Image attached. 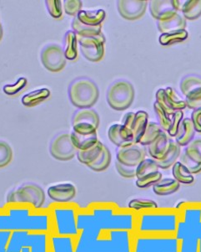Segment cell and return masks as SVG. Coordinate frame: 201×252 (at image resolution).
Masks as SVG:
<instances>
[{
  "instance_id": "1",
  "label": "cell",
  "mask_w": 201,
  "mask_h": 252,
  "mask_svg": "<svg viewBox=\"0 0 201 252\" xmlns=\"http://www.w3.org/2000/svg\"><path fill=\"white\" fill-rule=\"evenodd\" d=\"M75 252H133L135 233L114 230L101 224L89 210H78Z\"/></svg>"
},
{
  "instance_id": "2",
  "label": "cell",
  "mask_w": 201,
  "mask_h": 252,
  "mask_svg": "<svg viewBox=\"0 0 201 252\" xmlns=\"http://www.w3.org/2000/svg\"><path fill=\"white\" fill-rule=\"evenodd\" d=\"M179 220V210L157 209L136 215L135 234L151 236H175Z\"/></svg>"
},
{
  "instance_id": "3",
  "label": "cell",
  "mask_w": 201,
  "mask_h": 252,
  "mask_svg": "<svg viewBox=\"0 0 201 252\" xmlns=\"http://www.w3.org/2000/svg\"><path fill=\"white\" fill-rule=\"evenodd\" d=\"M179 210V224L175 235L179 241V252H199L201 203L184 201Z\"/></svg>"
},
{
  "instance_id": "4",
  "label": "cell",
  "mask_w": 201,
  "mask_h": 252,
  "mask_svg": "<svg viewBox=\"0 0 201 252\" xmlns=\"http://www.w3.org/2000/svg\"><path fill=\"white\" fill-rule=\"evenodd\" d=\"M68 94L74 106L82 108L93 107L100 96V91L95 81L87 77H78L70 83Z\"/></svg>"
},
{
  "instance_id": "5",
  "label": "cell",
  "mask_w": 201,
  "mask_h": 252,
  "mask_svg": "<svg viewBox=\"0 0 201 252\" xmlns=\"http://www.w3.org/2000/svg\"><path fill=\"white\" fill-rule=\"evenodd\" d=\"M176 236H151L135 234L133 252H179Z\"/></svg>"
},
{
  "instance_id": "6",
  "label": "cell",
  "mask_w": 201,
  "mask_h": 252,
  "mask_svg": "<svg viewBox=\"0 0 201 252\" xmlns=\"http://www.w3.org/2000/svg\"><path fill=\"white\" fill-rule=\"evenodd\" d=\"M53 224L56 235L77 239L79 231L77 227L78 209L75 205L56 208L53 210Z\"/></svg>"
},
{
  "instance_id": "7",
  "label": "cell",
  "mask_w": 201,
  "mask_h": 252,
  "mask_svg": "<svg viewBox=\"0 0 201 252\" xmlns=\"http://www.w3.org/2000/svg\"><path fill=\"white\" fill-rule=\"evenodd\" d=\"M109 107L116 111H125L131 106L134 99V88L129 81L117 80L109 86L106 94Z\"/></svg>"
},
{
  "instance_id": "8",
  "label": "cell",
  "mask_w": 201,
  "mask_h": 252,
  "mask_svg": "<svg viewBox=\"0 0 201 252\" xmlns=\"http://www.w3.org/2000/svg\"><path fill=\"white\" fill-rule=\"evenodd\" d=\"M7 202L9 204L26 203L35 209H40L45 204V191L36 184L26 183L12 190L7 196Z\"/></svg>"
},
{
  "instance_id": "9",
  "label": "cell",
  "mask_w": 201,
  "mask_h": 252,
  "mask_svg": "<svg viewBox=\"0 0 201 252\" xmlns=\"http://www.w3.org/2000/svg\"><path fill=\"white\" fill-rule=\"evenodd\" d=\"M80 51L85 59L92 62H98L103 58L104 54L105 39L103 34L96 36L83 37L77 35Z\"/></svg>"
},
{
  "instance_id": "10",
  "label": "cell",
  "mask_w": 201,
  "mask_h": 252,
  "mask_svg": "<svg viewBox=\"0 0 201 252\" xmlns=\"http://www.w3.org/2000/svg\"><path fill=\"white\" fill-rule=\"evenodd\" d=\"M78 149L74 146L70 133L63 132L53 138L50 146L51 156L59 161H69L77 154Z\"/></svg>"
},
{
  "instance_id": "11",
  "label": "cell",
  "mask_w": 201,
  "mask_h": 252,
  "mask_svg": "<svg viewBox=\"0 0 201 252\" xmlns=\"http://www.w3.org/2000/svg\"><path fill=\"white\" fill-rule=\"evenodd\" d=\"M96 130L95 126L90 124H79L73 126V132L70 133V136L78 151L90 149L98 142Z\"/></svg>"
},
{
  "instance_id": "12",
  "label": "cell",
  "mask_w": 201,
  "mask_h": 252,
  "mask_svg": "<svg viewBox=\"0 0 201 252\" xmlns=\"http://www.w3.org/2000/svg\"><path fill=\"white\" fill-rule=\"evenodd\" d=\"M66 58L63 48L56 44L46 45L41 52V62L45 68L51 72H58L64 69Z\"/></svg>"
},
{
  "instance_id": "13",
  "label": "cell",
  "mask_w": 201,
  "mask_h": 252,
  "mask_svg": "<svg viewBox=\"0 0 201 252\" xmlns=\"http://www.w3.org/2000/svg\"><path fill=\"white\" fill-rule=\"evenodd\" d=\"M146 158V149L140 143H132L120 147L116 151V160L125 165L137 167Z\"/></svg>"
},
{
  "instance_id": "14",
  "label": "cell",
  "mask_w": 201,
  "mask_h": 252,
  "mask_svg": "<svg viewBox=\"0 0 201 252\" xmlns=\"http://www.w3.org/2000/svg\"><path fill=\"white\" fill-rule=\"evenodd\" d=\"M181 155V154H180ZM182 164H184L192 174L201 172V138L193 139L184 150L180 157Z\"/></svg>"
},
{
  "instance_id": "15",
  "label": "cell",
  "mask_w": 201,
  "mask_h": 252,
  "mask_svg": "<svg viewBox=\"0 0 201 252\" xmlns=\"http://www.w3.org/2000/svg\"><path fill=\"white\" fill-rule=\"evenodd\" d=\"M156 102L168 113L182 111L186 107V102L171 87L159 89L156 93Z\"/></svg>"
},
{
  "instance_id": "16",
  "label": "cell",
  "mask_w": 201,
  "mask_h": 252,
  "mask_svg": "<svg viewBox=\"0 0 201 252\" xmlns=\"http://www.w3.org/2000/svg\"><path fill=\"white\" fill-rule=\"evenodd\" d=\"M148 114L145 111L128 112L124 119V126L133 135L134 143H139L148 124Z\"/></svg>"
},
{
  "instance_id": "17",
  "label": "cell",
  "mask_w": 201,
  "mask_h": 252,
  "mask_svg": "<svg viewBox=\"0 0 201 252\" xmlns=\"http://www.w3.org/2000/svg\"><path fill=\"white\" fill-rule=\"evenodd\" d=\"M182 2L176 0H164V1H151L150 11L154 19L157 20H164L172 16L181 10Z\"/></svg>"
},
{
  "instance_id": "18",
  "label": "cell",
  "mask_w": 201,
  "mask_h": 252,
  "mask_svg": "<svg viewBox=\"0 0 201 252\" xmlns=\"http://www.w3.org/2000/svg\"><path fill=\"white\" fill-rule=\"evenodd\" d=\"M148 5L146 0L118 1L117 7L120 15L128 20H135L142 17Z\"/></svg>"
},
{
  "instance_id": "19",
  "label": "cell",
  "mask_w": 201,
  "mask_h": 252,
  "mask_svg": "<svg viewBox=\"0 0 201 252\" xmlns=\"http://www.w3.org/2000/svg\"><path fill=\"white\" fill-rule=\"evenodd\" d=\"M75 186L70 183H63L52 185L48 188L47 194L50 199L59 204H66L72 201L76 196Z\"/></svg>"
},
{
  "instance_id": "20",
  "label": "cell",
  "mask_w": 201,
  "mask_h": 252,
  "mask_svg": "<svg viewBox=\"0 0 201 252\" xmlns=\"http://www.w3.org/2000/svg\"><path fill=\"white\" fill-rule=\"evenodd\" d=\"M171 138L165 131H163L152 143L148 146L149 154L155 161H161L165 158L171 149Z\"/></svg>"
},
{
  "instance_id": "21",
  "label": "cell",
  "mask_w": 201,
  "mask_h": 252,
  "mask_svg": "<svg viewBox=\"0 0 201 252\" xmlns=\"http://www.w3.org/2000/svg\"><path fill=\"white\" fill-rule=\"evenodd\" d=\"M157 26L159 32H161L162 34H169L172 32L185 30L186 20L182 14L176 13L166 19L158 20Z\"/></svg>"
},
{
  "instance_id": "22",
  "label": "cell",
  "mask_w": 201,
  "mask_h": 252,
  "mask_svg": "<svg viewBox=\"0 0 201 252\" xmlns=\"http://www.w3.org/2000/svg\"><path fill=\"white\" fill-rule=\"evenodd\" d=\"M108 136L109 140L117 146L118 148L134 143L131 132L124 125L120 124L112 125L109 127Z\"/></svg>"
},
{
  "instance_id": "23",
  "label": "cell",
  "mask_w": 201,
  "mask_h": 252,
  "mask_svg": "<svg viewBox=\"0 0 201 252\" xmlns=\"http://www.w3.org/2000/svg\"><path fill=\"white\" fill-rule=\"evenodd\" d=\"M196 130L190 118H183L179 125L178 132L176 134V142L180 147L187 146L194 139Z\"/></svg>"
},
{
  "instance_id": "24",
  "label": "cell",
  "mask_w": 201,
  "mask_h": 252,
  "mask_svg": "<svg viewBox=\"0 0 201 252\" xmlns=\"http://www.w3.org/2000/svg\"><path fill=\"white\" fill-rule=\"evenodd\" d=\"M90 124L97 129L100 125V116L96 111L91 108H82L76 111L72 119L73 126L76 124Z\"/></svg>"
},
{
  "instance_id": "25",
  "label": "cell",
  "mask_w": 201,
  "mask_h": 252,
  "mask_svg": "<svg viewBox=\"0 0 201 252\" xmlns=\"http://www.w3.org/2000/svg\"><path fill=\"white\" fill-rule=\"evenodd\" d=\"M179 187L180 184L174 178L161 179L159 182L152 186L154 193L159 196H166L176 193L179 190Z\"/></svg>"
},
{
  "instance_id": "26",
  "label": "cell",
  "mask_w": 201,
  "mask_h": 252,
  "mask_svg": "<svg viewBox=\"0 0 201 252\" xmlns=\"http://www.w3.org/2000/svg\"><path fill=\"white\" fill-rule=\"evenodd\" d=\"M76 239L54 235L51 237L52 252H75Z\"/></svg>"
},
{
  "instance_id": "27",
  "label": "cell",
  "mask_w": 201,
  "mask_h": 252,
  "mask_svg": "<svg viewBox=\"0 0 201 252\" xmlns=\"http://www.w3.org/2000/svg\"><path fill=\"white\" fill-rule=\"evenodd\" d=\"M103 146L104 145L103 143L98 141L90 149L84 150V151L78 150L76 154L78 161L85 164L87 167L92 164L96 160L98 159L100 157L101 153L103 151Z\"/></svg>"
},
{
  "instance_id": "28",
  "label": "cell",
  "mask_w": 201,
  "mask_h": 252,
  "mask_svg": "<svg viewBox=\"0 0 201 252\" xmlns=\"http://www.w3.org/2000/svg\"><path fill=\"white\" fill-rule=\"evenodd\" d=\"M77 19L84 25L97 26L101 25L105 18V11L103 9L98 10H81L77 14Z\"/></svg>"
},
{
  "instance_id": "29",
  "label": "cell",
  "mask_w": 201,
  "mask_h": 252,
  "mask_svg": "<svg viewBox=\"0 0 201 252\" xmlns=\"http://www.w3.org/2000/svg\"><path fill=\"white\" fill-rule=\"evenodd\" d=\"M77 35L74 31H67L64 37V56L66 60L73 61L75 60L78 55L77 52Z\"/></svg>"
},
{
  "instance_id": "30",
  "label": "cell",
  "mask_w": 201,
  "mask_h": 252,
  "mask_svg": "<svg viewBox=\"0 0 201 252\" xmlns=\"http://www.w3.org/2000/svg\"><path fill=\"white\" fill-rule=\"evenodd\" d=\"M50 95V91L47 88H41L33 91L22 97V103L25 107H34L42 102Z\"/></svg>"
},
{
  "instance_id": "31",
  "label": "cell",
  "mask_w": 201,
  "mask_h": 252,
  "mask_svg": "<svg viewBox=\"0 0 201 252\" xmlns=\"http://www.w3.org/2000/svg\"><path fill=\"white\" fill-rule=\"evenodd\" d=\"M72 28H73L74 32L75 33L76 35L78 36L89 37L96 36L99 34H102V26H90L84 25L83 23L80 22L75 17L73 22H72Z\"/></svg>"
},
{
  "instance_id": "32",
  "label": "cell",
  "mask_w": 201,
  "mask_h": 252,
  "mask_svg": "<svg viewBox=\"0 0 201 252\" xmlns=\"http://www.w3.org/2000/svg\"><path fill=\"white\" fill-rule=\"evenodd\" d=\"M172 174H173L174 179L177 180L179 184L191 185L195 182L194 174H191L189 171V169L184 164H182L179 161H177L172 166Z\"/></svg>"
},
{
  "instance_id": "33",
  "label": "cell",
  "mask_w": 201,
  "mask_h": 252,
  "mask_svg": "<svg viewBox=\"0 0 201 252\" xmlns=\"http://www.w3.org/2000/svg\"><path fill=\"white\" fill-rule=\"evenodd\" d=\"M159 206L157 202L152 199L135 198L129 200L127 205V209L134 211L135 213H140L147 210H154L159 209Z\"/></svg>"
},
{
  "instance_id": "34",
  "label": "cell",
  "mask_w": 201,
  "mask_h": 252,
  "mask_svg": "<svg viewBox=\"0 0 201 252\" xmlns=\"http://www.w3.org/2000/svg\"><path fill=\"white\" fill-rule=\"evenodd\" d=\"M180 154H181L180 146L176 143V141L171 139L170 151H169L164 159L161 160V161H156L157 164L159 166V168H163V169L170 168L177 162V159L179 158Z\"/></svg>"
},
{
  "instance_id": "35",
  "label": "cell",
  "mask_w": 201,
  "mask_h": 252,
  "mask_svg": "<svg viewBox=\"0 0 201 252\" xmlns=\"http://www.w3.org/2000/svg\"><path fill=\"white\" fill-rule=\"evenodd\" d=\"M159 171V168L156 161L153 158H146L136 167L135 178L141 180L143 178L151 176Z\"/></svg>"
},
{
  "instance_id": "36",
  "label": "cell",
  "mask_w": 201,
  "mask_h": 252,
  "mask_svg": "<svg viewBox=\"0 0 201 252\" xmlns=\"http://www.w3.org/2000/svg\"><path fill=\"white\" fill-rule=\"evenodd\" d=\"M154 108L155 113H156L157 118H158V121H159V126L162 128L163 131L170 132L171 126L173 125L175 112L172 114L168 113L159 106L156 101L154 103Z\"/></svg>"
},
{
  "instance_id": "37",
  "label": "cell",
  "mask_w": 201,
  "mask_h": 252,
  "mask_svg": "<svg viewBox=\"0 0 201 252\" xmlns=\"http://www.w3.org/2000/svg\"><path fill=\"white\" fill-rule=\"evenodd\" d=\"M182 15L185 20H196L201 15V0L185 1L182 5Z\"/></svg>"
},
{
  "instance_id": "38",
  "label": "cell",
  "mask_w": 201,
  "mask_h": 252,
  "mask_svg": "<svg viewBox=\"0 0 201 252\" xmlns=\"http://www.w3.org/2000/svg\"><path fill=\"white\" fill-rule=\"evenodd\" d=\"M162 132V128L157 123H154V122L148 123L146 131L144 132L139 143L144 147L149 146L158 137V135L160 134Z\"/></svg>"
},
{
  "instance_id": "39",
  "label": "cell",
  "mask_w": 201,
  "mask_h": 252,
  "mask_svg": "<svg viewBox=\"0 0 201 252\" xmlns=\"http://www.w3.org/2000/svg\"><path fill=\"white\" fill-rule=\"evenodd\" d=\"M111 162V154L106 146H103V151L101 153L100 157L96 160L94 163L88 166L90 169L95 172L104 171L109 168Z\"/></svg>"
},
{
  "instance_id": "40",
  "label": "cell",
  "mask_w": 201,
  "mask_h": 252,
  "mask_svg": "<svg viewBox=\"0 0 201 252\" xmlns=\"http://www.w3.org/2000/svg\"><path fill=\"white\" fill-rule=\"evenodd\" d=\"M188 32L184 31H176L169 34H162L159 36V41L162 45H169L174 43L182 42L187 39Z\"/></svg>"
},
{
  "instance_id": "41",
  "label": "cell",
  "mask_w": 201,
  "mask_h": 252,
  "mask_svg": "<svg viewBox=\"0 0 201 252\" xmlns=\"http://www.w3.org/2000/svg\"><path fill=\"white\" fill-rule=\"evenodd\" d=\"M201 87V77L196 75H189L184 76L180 82V90L183 95L185 96L190 91Z\"/></svg>"
},
{
  "instance_id": "42",
  "label": "cell",
  "mask_w": 201,
  "mask_h": 252,
  "mask_svg": "<svg viewBox=\"0 0 201 252\" xmlns=\"http://www.w3.org/2000/svg\"><path fill=\"white\" fill-rule=\"evenodd\" d=\"M185 102L186 107L190 109L201 108V87L190 91V93L185 95Z\"/></svg>"
},
{
  "instance_id": "43",
  "label": "cell",
  "mask_w": 201,
  "mask_h": 252,
  "mask_svg": "<svg viewBox=\"0 0 201 252\" xmlns=\"http://www.w3.org/2000/svg\"><path fill=\"white\" fill-rule=\"evenodd\" d=\"M13 151L9 143L0 140V168H3L11 162Z\"/></svg>"
},
{
  "instance_id": "44",
  "label": "cell",
  "mask_w": 201,
  "mask_h": 252,
  "mask_svg": "<svg viewBox=\"0 0 201 252\" xmlns=\"http://www.w3.org/2000/svg\"><path fill=\"white\" fill-rule=\"evenodd\" d=\"M162 179V174L160 171L157 172L155 174H152L151 176L143 178L141 180H136L135 185L138 188L146 189L153 186L156 183L159 182V180Z\"/></svg>"
},
{
  "instance_id": "45",
  "label": "cell",
  "mask_w": 201,
  "mask_h": 252,
  "mask_svg": "<svg viewBox=\"0 0 201 252\" xmlns=\"http://www.w3.org/2000/svg\"><path fill=\"white\" fill-rule=\"evenodd\" d=\"M27 83H28L27 79L25 78V77H21V78L18 80L15 84L5 85L3 87V93L7 94V95H15L18 93H20V91L23 90L26 87Z\"/></svg>"
},
{
  "instance_id": "46",
  "label": "cell",
  "mask_w": 201,
  "mask_h": 252,
  "mask_svg": "<svg viewBox=\"0 0 201 252\" xmlns=\"http://www.w3.org/2000/svg\"><path fill=\"white\" fill-rule=\"evenodd\" d=\"M64 9L66 14L71 16H77L78 12L81 11L82 2L79 0H65Z\"/></svg>"
},
{
  "instance_id": "47",
  "label": "cell",
  "mask_w": 201,
  "mask_h": 252,
  "mask_svg": "<svg viewBox=\"0 0 201 252\" xmlns=\"http://www.w3.org/2000/svg\"><path fill=\"white\" fill-rule=\"evenodd\" d=\"M115 168L118 174L126 179H133L135 178L136 174V167H130V166L125 165L121 162L115 161Z\"/></svg>"
},
{
  "instance_id": "48",
  "label": "cell",
  "mask_w": 201,
  "mask_h": 252,
  "mask_svg": "<svg viewBox=\"0 0 201 252\" xmlns=\"http://www.w3.org/2000/svg\"><path fill=\"white\" fill-rule=\"evenodd\" d=\"M48 11L52 17L59 19L62 16L61 1L59 0H48L45 1Z\"/></svg>"
},
{
  "instance_id": "49",
  "label": "cell",
  "mask_w": 201,
  "mask_h": 252,
  "mask_svg": "<svg viewBox=\"0 0 201 252\" xmlns=\"http://www.w3.org/2000/svg\"><path fill=\"white\" fill-rule=\"evenodd\" d=\"M190 119L192 121L196 132L201 133V108L194 110Z\"/></svg>"
},
{
  "instance_id": "50",
  "label": "cell",
  "mask_w": 201,
  "mask_h": 252,
  "mask_svg": "<svg viewBox=\"0 0 201 252\" xmlns=\"http://www.w3.org/2000/svg\"><path fill=\"white\" fill-rule=\"evenodd\" d=\"M11 232L8 230V231H0V252H7V243L8 241L10 239V235Z\"/></svg>"
},
{
  "instance_id": "51",
  "label": "cell",
  "mask_w": 201,
  "mask_h": 252,
  "mask_svg": "<svg viewBox=\"0 0 201 252\" xmlns=\"http://www.w3.org/2000/svg\"><path fill=\"white\" fill-rule=\"evenodd\" d=\"M3 38V28H2V26L0 27V40L2 39Z\"/></svg>"
},
{
  "instance_id": "52",
  "label": "cell",
  "mask_w": 201,
  "mask_h": 252,
  "mask_svg": "<svg viewBox=\"0 0 201 252\" xmlns=\"http://www.w3.org/2000/svg\"><path fill=\"white\" fill-rule=\"evenodd\" d=\"M1 26H1V23H0V27H1Z\"/></svg>"
}]
</instances>
